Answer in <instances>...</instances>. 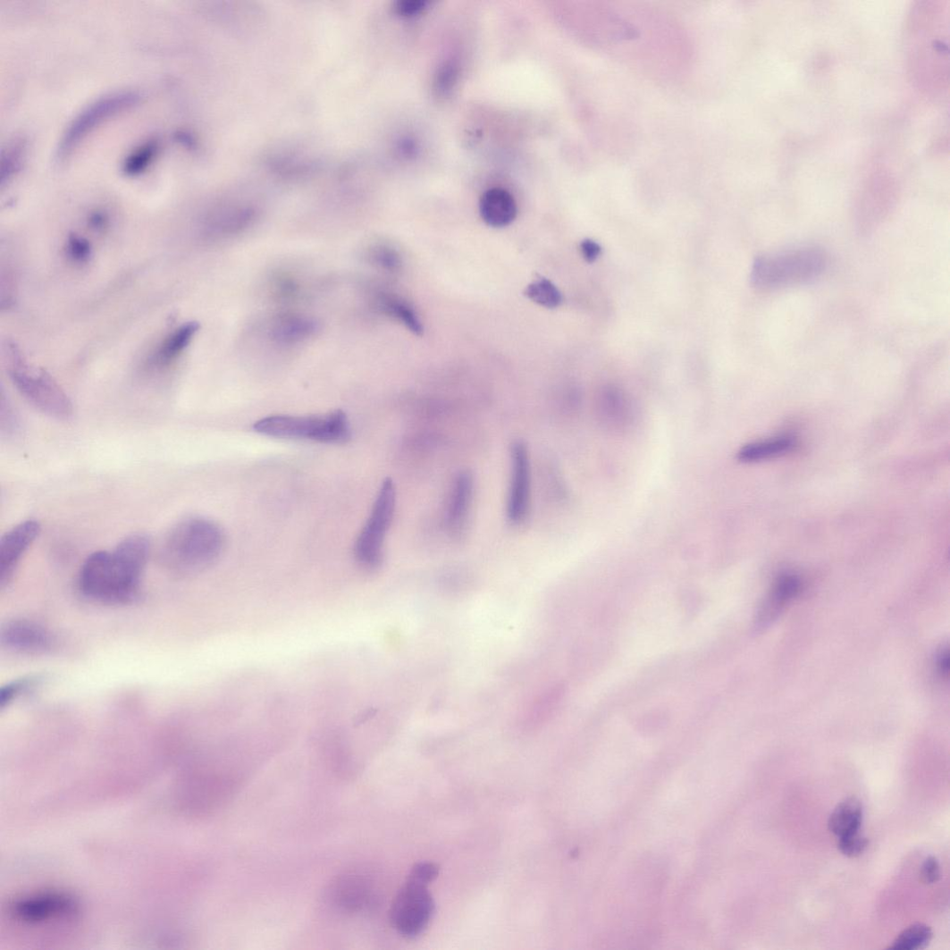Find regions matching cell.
Returning a JSON list of instances; mask_svg holds the SVG:
<instances>
[{
	"label": "cell",
	"instance_id": "obj_1",
	"mask_svg": "<svg viewBox=\"0 0 950 950\" xmlns=\"http://www.w3.org/2000/svg\"><path fill=\"white\" fill-rule=\"evenodd\" d=\"M584 13V31L594 50L656 79H674L689 66V38L669 14L640 4L600 0Z\"/></svg>",
	"mask_w": 950,
	"mask_h": 950
},
{
	"label": "cell",
	"instance_id": "obj_2",
	"mask_svg": "<svg viewBox=\"0 0 950 950\" xmlns=\"http://www.w3.org/2000/svg\"><path fill=\"white\" fill-rule=\"evenodd\" d=\"M151 543L135 534L122 541L113 551H97L88 557L80 574V589L87 598L108 604H128L139 593L140 579L148 562Z\"/></svg>",
	"mask_w": 950,
	"mask_h": 950
},
{
	"label": "cell",
	"instance_id": "obj_3",
	"mask_svg": "<svg viewBox=\"0 0 950 950\" xmlns=\"http://www.w3.org/2000/svg\"><path fill=\"white\" fill-rule=\"evenodd\" d=\"M225 545V533L216 523L204 517H189L166 533L160 559L164 567L176 575H197L217 562Z\"/></svg>",
	"mask_w": 950,
	"mask_h": 950
},
{
	"label": "cell",
	"instance_id": "obj_4",
	"mask_svg": "<svg viewBox=\"0 0 950 950\" xmlns=\"http://www.w3.org/2000/svg\"><path fill=\"white\" fill-rule=\"evenodd\" d=\"M438 874L440 868L433 862H420L411 869L390 911L393 928L402 937L416 938L428 929L435 909L428 887Z\"/></svg>",
	"mask_w": 950,
	"mask_h": 950
},
{
	"label": "cell",
	"instance_id": "obj_5",
	"mask_svg": "<svg viewBox=\"0 0 950 950\" xmlns=\"http://www.w3.org/2000/svg\"><path fill=\"white\" fill-rule=\"evenodd\" d=\"M827 256L816 248H801L754 260L751 282L760 289H777L811 282L825 271Z\"/></svg>",
	"mask_w": 950,
	"mask_h": 950
},
{
	"label": "cell",
	"instance_id": "obj_6",
	"mask_svg": "<svg viewBox=\"0 0 950 950\" xmlns=\"http://www.w3.org/2000/svg\"><path fill=\"white\" fill-rule=\"evenodd\" d=\"M254 430L282 440L326 444H342L351 438L350 423L342 410H334L325 416H273L256 422Z\"/></svg>",
	"mask_w": 950,
	"mask_h": 950
},
{
	"label": "cell",
	"instance_id": "obj_7",
	"mask_svg": "<svg viewBox=\"0 0 950 950\" xmlns=\"http://www.w3.org/2000/svg\"><path fill=\"white\" fill-rule=\"evenodd\" d=\"M8 373L21 395L46 416L66 420L72 405L59 384L46 372L34 368L16 348L8 346Z\"/></svg>",
	"mask_w": 950,
	"mask_h": 950
},
{
	"label": "cell",
	"instance_id": "obj_8",
	"mask_svg": "<svg viewBox=\"0 0 950 950\" xmlns=\"http://www.w3.org/2000/svg\"><path fill=\"white\" fill-rule=\"evenodd\" d=\"M139 100L138 92L120 90L90 103L70 122L63 131L56 151L57 160L61 163L67 160L88 136L106 122L137 105Z\"/></svg>",
	"mask_w": 950,
	"mask_h": 950
},
{
	"label": "cell",
	"instance_id": "obj_9",
	"mask_svg": "<svg viewBox=\"0 0 950 950\" xmlns=\"http://www.w3.org/2000/svg\"><path fill=\"white\" fill-rule=\"evenodd\" d=\"M396 503V485L392 479L387 478L381 485L370 517L356 542L355 557L361 567L374 569L382 564L384 541L393 522Z\"/></svg>",
	"mask_w": 950,
	"mask_h": 950
},
{
	"label": "cell",
	"instance_id": "obj_10",
	"mask_svg": "<svg viewBox=\"0 0 950 950\" xmlns=\"http://www.w3.org/2000/svg\"><path fill=\"white\" fill-rule=\"evenodd\" d=\"M10 918L28 929H48L59 922L76 921L77 901L57 891L38 892L16 898L8 908Z\"/></svg>",
	"mask_w": 950,
	"mask_h": 950
},
{
	"label": "cell",
	"instance_id": "obj_11",
	"mask_svg": "<svg viewBox=\"0 0 950 950\" xmlns=\"http://www.w3.org/2000/svg\"><path fill=\"white\" fill-rule=\"evenodd\" d=\"M531 500V465L528 448L517 441L510 448V479L507 501L508 519L523 523L528 514Z\"/></svg>",
	"mask_w": 950,
	"mask_h": 950
},
{
	"label": "cell",
	"instance_id": "obj_12",
	"mask_svg": "<svg viewBox=\"0 0 950 950\" xmlns=\"http://www.w3.org/2000/svg\"><path fill=\"white\" fill-rule=\"evenodd\" d=\"M0 641L11 651L31 655L51 652L55 644L50 632L35 622L24 619L6 623L0 632Z\"/></svg>",
	"mask_w": 950,
	"mask_h": 950
},
{
	"label": "cell",
	"instance_id": "obj_13",
	"mask_svg": "<svg viewBox=\"0 0 950 950\" xmlns=\"http://www.w3.org/2000/svg\"><path fill=\"white\" fill-rule=\"evenodd\" d=\"M40 524L33 519L20 523L9 530L0 541V586L11 581L21 559L38 539Z\"/></svg>",
	"mask_w": 950,
	"mask_h": 950
},
{
	"label": "cell",
	"instance_id": "obj_14",
	"mask_svg": "<svg viewBox=\"0 0 950 950\" xmlns=\"http://www.w3.org/2000/svg\"><path fill=\"white\" fill-rule=\"evenodd\" d=\"M474 489L473 475L468 471L459 472L452 484L446 516V525L453 537H460L467 529Z\"/></svg>",
	"mask_w": 950,
	"mask_h": 950
},
{
	"label": "cell",
	"instance_id": "obj_15",
	"mask_svg": "<svg viewBox=\"0 0 950 950\" xmlns=\"http://www.w3.org/2000/svg\"><path fill=\"white\" fill-rule=\"evenodd\" d=\"M479 209L483 223L496 229L513 223L517 215L513 195L501 188L486 190L481 198Z\"/></svg>",
	"mask_w": 950,
	"mask_h": 950
},
{
	"label": "cell",
	"instance_id": "obj_16",
	"mask_svg": "<svg viewBox=\"0 0 950 950\" xmlns=\"http://www.w3.org/2000/svg\"><path fill=\"white\" fill-rule=\"evenodd\" d=\"M801 589V581L794 574H785L774 583L770 593L761 605L758 616V626L769 625L786 604L797 596Z\"/></svg>",
	"mask_w": 950,
	"mask_h": 950
},
{
	"label": "cell",
	"instance_id": "obj_17",
	"mask_svg": "<svg viewBox=\"0 0 950 950\" xmlns=\"http://www.w3.org/2000/svg\"><path fill=\"white\" fill-rule=\"evenodd\" d=\"M863 807L857 797H848L838 803L830 816L828 826L837 838L861 832Z\"/></svg>",
	"mask_w": 950,
	"mask_h": 950
},
{
	"label": "cell",
	"instance_id": "obj_18",
	"mask_svg": "<svg viewBox=\"0 0 950 950\" xmlns=\"http://www.w3.org/2000/svg\"><path fill=\"white\" fill-rule=\"evenodd\" d=\"M198 329V324L189 323L170 334L156 353L154 360L157 366H167L175 361L189 347Z\"/></svg>",
	"mask_w": 950,
	"mask_h": 950
},
{
	"label": "cell",
	"instance_id": "obj_19",
	"mask_svg": "<svg viewBox=\"0 0 950 950\" xmlns=\"http://www.w3.org/2000/svg\"><path fill=\"white\" fill-rule=\"evenodd\" d=\"M794 446L790 436H779L765 441L754 442L744 446L738 453L740 460L754 462L781 456L789 452Z\"/></svg>",
	"mask_w": 950,
	"mask_h": 950
},
{
	"label": "cell",
	"instance_id": "obj_20",
	"mask_svg": "<svg viewBox=\"0 0 950 950\" xmlns=\"http://www.w3.org/2000/svg\"><path fill=\"white\" fill-rule=\"evenodd\" d=\"M160 151L156 139H148L132 151L123 164V172L129 177L140 175L154 163Z\"/></svg>",
	"mask_w": 950,
	"mask_h": 950
},
{
	"label": "cell",
	"instance_id": "obj_21",
	"mask_svg": "<svg viewBox=\"0 0 950 950\" xmlns=\"http://www.w3.org/2000/svg\"><path fill=\"white\" fill-rule=\"evenodd\" d=\"M525 296L535 304L553 309L563 302L561 291L550 280L540 277L531 282L524 291Z\"/></svg>",
	"mask_w": 950,
	"mask_h": 950
},
{
	"label": "cell",
	"instance_id": "obj_22",
	"mask_svg": "<svg viewBox=\"0 0 950 950\" xmlns=\"http://www.w3.org/2000/svg\"><path fill=\"white\" fill-rule=\"evenodd\" d=\"M933 930L924 923H914L901 932L889 949L920 950L928 947L933 939Z\"/></svg>",
	"mask_w": 950,
	"mask_h": 950
},
{
	"label": "cell",
	"instance_id": "obj_23",
	"mask_svg": "<svg viewBox=\"0 0 950 950\" xmlns=\"http://www.w3.org/2000/svg\"><path fill=\"white\" fill-rule=\"evenodd\" d=\"M617 391L605 393L602 399V417L610 424H624L629 417L630 412L625 398Z\"/></svg>",
	"mask_w": 950,
	"mask_h": 950
},
{
	"label": "cell",
	"instance_id": "obj_24",
	"mask_svg": "<svg viewBox=\"0 0 950 950\" xmlns=\"http://www.w3.org/2000/svg\"><path fill=\"white\" fill-rule=\"evenodd\" d=\"M24 147L21 142L16 141L8 145L4 150L2 157V186L8 185L20 172L23 163Z\"/></svg>",
	"mask_w": 950,
	"mask_h": 950
},
{
	"label": "cell",
	"instance_id": "obj_25",
	"mask_svg": "<svg viewBox=\"0 0 950 950\" xmlns=\"http://www.w3.org/2000/svg\"><path fill=\"white\" fill-rule=\"evenodd\" d=\"M383 307L390 315L395 316V318L402 323L411 332L418 336L423 334L424 327L418 319L416 313L407 304L392 299H387L384 301Z\"/></svg>",
	"mask_w": 950,
	"mask_h": 950
},
{
	"label": "cell",
	"instance_id": "obj_26",
	"mask_svg": "<svg viewBox=\"0 0 950 950\" xmlns=\"http://www.w3.org/2000/svg\"><path fill=\"white\" fill-rule=\"evenodd\" d=\"M38 677H22L11 682L0 691V710H4L16 699L38 685Z\"/></svg>",
	"mask_w": 950,
	"mask_h": 950
},
{
	"label": "cell",
	"instance_id": "obj_27",
	"mask_svg": "<svg viewBox=\"0 0 950 950\" xmlns=\"http://www.w3.org/2000/svg\"><path fill=\"white\" fill-rule=\"evenodd\" d=\"M458 78V67L451 63H445L438 70L434 90L440 97H448L454 89Z\"/></svg>",
	"mask_w": 950,
	"mask_h": 950
},
{
	"label": "cell",
	"instance_id": "obj_28",
	"mask_svg": "<svg viewBox=\"0 0 950 950\" xmlns=\"http://www.w3.org/2000/svg\"><path fill=\"white\" fill-rule=\"evenodd\" d=\"M869 845L868 839L861 832L838 838L837 846L841 853L848 858L862 856Z\"/></svg>",
	"mask_w": 950,
	"mask_h": 950
},
{
	"label": "cell",
	"instance_id": "obj_29",
	"mask_svg": "<svg viewBox=\"0 0 950 950\" xmlns=\"http://www.w3.org/2000/svg\"><path fill=\"white\" fill-rule=\"evenodd\" d=\"M66 254L72 262L84 264L91 256V247L84 238L77 235L71 236L67 242Z\"/></svg>",
	"mask_w": 950,
	"mask_h": 950
},
{
	"label": "cell",
	"instance_id": "obj_30",
	"mask_svg": "<svg viewBox=\"0 0 950 950\" xmlns=\"http://www.w3.org/2000/svg\"><path fill=\"white\" fill-rule=\"evenodd\" d=\"M921 881L925 885H933L941 879L939 862L935 857H929L923 862L920 871Z\"/></svg>",
	"mask_w": 950,
	"mask_h": 950
},
{
	"label": "cell",
	"instance_id": "obj_31",
	"mask_svg": "<svg viewBox=\"0 0 950 950\" xmlns=\"http://www.w3.org/2000/svg\"><path fill=\"white\" fill-rule=\"evenodd\" d=\"M430 5L428 0H402L396 6L397 12L405 17H414L425 13Z\"/></svg>",
	"mask_w": 950,
	"mask_h": 950
},
{
	"label": "cell",
	"instance_id": "obj_32",
	"mask_svg": "<svg viewBox=\"0 0 950 950\" xmlns=\"http://www.w3.org/2000/svg\"><path fill=\"white\" fill-rule=\"evenodd\" d=\"M580 249L584 259L589 263L595 262L601 253V248L598 243L589 239L581 242Z\"/></svg>",
	"mask_w": 950,
	"mask_h": 950
},
{
	"label": "cell",
	"instance_id": "obj_33",
	"mask_svg": "<svg viewBox=\"0 0 950 950\" xmlns=\"http://www.w3.org/2000/svg\"><path fill=\"white\" fill-rule=\"evenodd\" d=\"M377 257L379 258L381 264L387 267V269H396L399 265L398 256L394 252L390 251L388 249H383V251H381L377 255Z\"/></svg>",
	"mask_w": 950,
	"mask_h": 950
},
{
	"label": "cell",
	"instance_id": "obj_34",
	"mask_svg": "<svg viewBox=\"0 0 950 950\" xmlns=\"http://www.w3.org/2000/svg\"><path fill=\"white\" fill-rule=\"evenodd\" d=\"M107 223V217L102 213H95L89 218V225L95 230H103Z\"/></svg>",
	"mask_w": 950,
	"mask_h": 950
},
{
	"label": "cell",
	"instance_id": "obj_35",
	"mask_svg": "<svg viewBox=\"0 0 950 950\" xmlns=\"http://www.w3.org/2000/svg\"><path fill=\"white\" fill-rule=\"evenodd\" d=\"M937 661V668L939 673L944 676L948 674V654L947 652H942Z\"/></svg>",
	"mask_w": 950,
	"mask_h": 950
}]
</instances>
